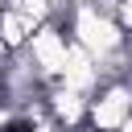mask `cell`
<instances>
[{"label": "cell", "mask_w": 132, "mask_h": 132, "mask_svg": "<svg viewBox=\"0 0 132 132\" xmlns=\"http://www.w3.org/2000/svg\"><path fill=\"white\" fill-rule=\"evenodd\" d=\"M132 120V82H99L91 95V128L120 132Z\"/></svg>", "instance_id": "cell-1"}, {"label": "cell", "mask_w": 132, "mask_h": 132, "mask_svg": "<svg viewBox=\"0 0 132 132\" xmlns=\"http://www.w3.org/2000/svg\"><path fill=\"white\" fill-rule=\"evenodd\" d=\"M4 132H33V128H29V124H25V120H16V124H8V128H4Z\"/></svg>", "instance_id": "cell-2"}]
</instances>
